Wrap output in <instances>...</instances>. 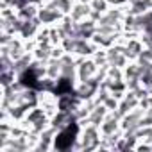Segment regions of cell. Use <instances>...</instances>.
Masks as SVG:
<instances>
[{
  "label": "cell",
  "mask_w": 152,
  "mask_h": 152,
  "mask_svg": "<svg viewBox=\"0 0 152 152\" xmlns=\"http://www.w3.org/2000/svg\"><path fill=\"white\" fill-rule=\"evenodd\" d=\"M63 16L64 15L57 7H54L50 2H43L39 6V9H38V20H39V23L43 27H54V25H57Z\"/></svg>",
  "instance_id": "obj_1"
},
{
  "label": "cell",
  "mask_w": 152,
  "mask_h": 152,
  "mask_svg": "<svg viewBox=\"0 0 152 152\" xmlns=\"http://www.w3.org/2000/svg\"><path fill=\"white\" fill-rule=\"evenodd\" d=\"M145 115V109L143 107H134L131 109L124 118H122V131L125 134H134L140 127H141V118Z\"/></svg>",
  "instance_id": "obj_2"
},
{
  "label": "cell",
  "mask_w": 152,
  "mask_h": 152,
  "mask_svg": "<svg viewBox=\"0 0 152 152\" xmlns=\"http://www.w3.org/2000/svg\"><path fill=\"white\" fill-rule=\"evenodd\" d=\"M99 70V64L93 61V57H77V81H88L95 77Z\"/></svg>",
  "instance_id": "obj_3"
},
{
  "label": "cell",
  "mask_w": 152,
  "mask_h": 152,
  "mask_svg": "<svg viewBox=\"0 0 152 152\" xmlns=\"http://www.w3.org/2000/svg\"><path fill=\"white\" fill-rule=\"evenodd\" d=\"M97 32V22L88 18V20H83L79 23H75V31H73V36L77 38H84V39H91Z\"/></svg>",
  "instance_id": "obj_4"
},
{
  "label": "cell",
  "mask_w": 152,
  "mask_h": 152,
  "mask_svg": "<svg viewBox=\"0 0 152 152\" xmlns=\"http://www.w3.org/2000/svg\"><path fill=\"white\" fill-rule=\"evenodd\" d=\"M41 23H39V20L38 18H34V20H23V25H22V31H20V38L23 39V41H27V39H36V36H38V32L41 31Z\"/></svg>",
  "instance_id": "obj_5"
},
{
  "label": "cell",
  "mask_w": 152,
  "mask_h": 152,
  "mask_svg": "<svg viewBox=\"0 0 152 152\" xmlns=\"http://www.w3.org/2000/svg\"><path fill=\"white\" fill-rule=\"evenodd\" d=\"M32 63H34L32 52H25L23 56H20L18 59H15V63H13V72L18 75V77H22L23 73H27V72L31 70Z\"/></svg>",
  "instance_id": "obj_6"
},
{
  "label": "cell",
  "mask_w": 152,
  "mask_h": 152,
  "mask_svg": "<svg viewBox=\"0 0 152 152\" xmlns=\"http://www.w3.org/2000/svg\"><path fill=\"white\" fill-rule=\"evenodd\" d=\"M143 48L145 47H143V43H141L140 38H129L127 43H125V47H124V54L127 56L129 61H136L140 57V54H141Z\"/></svg>",
  "instance_id": "obj_7"
},
{
  "label": "cell",
  "mask_w": 152,
  "mask_h": 152,
  "mask_svg": "<svg viewBox=\"0 0 152 152\" xmlns=\"http://www.w3.org/2000/svg\"><path fill=\"white\" fill-rule=\"evenodd\" d=\"M91 15V6L90 4H83V2H75L72 11H70V16L73 22H83V20H88Z\"/></svg>",
  "instance_id": "obj_8"
},
{
  "label": "cell",
  "mask_w": 152,
  "mask_h": 152,
  "mask_svg": "<svg viewBox=\"0 0 152 152\" xmlns=\"http://www.w3.org/2000/svg\"><path fill=\"white\" fill-rule=\"evenodd\" d=\"M107 107L104 106V104H97L93 109H91V113H90V116H88V124H93V125H100L102 122H104V118L107 116Z\"/></svg>",
  "instance_id": "obj_9"
},
{
  "label": "cell",
  "mask_w": 152,
  "mask_h": 152,
  "mask_svg": "<svg viewBox=\"0 0 152 152\" xmlns=\"http://www.w3.org/2000/svg\"><path fill=\"white\" fill-rule=\"evenodd\" d=\"M141 73H143V66L138 61H129V64L124 68V79H141Z\"/></svg>",
  "instance_id": "obj_10"
},
{
  "label": "cell",
  "mask_w": 152,
  "mask_h": 152,
  "mask_svg": "<svg viewBox=\"0 0 152 152\" xmlns=\"http://www.w3.org/2000/svg\"><path fill=\"white\" fill-rule=\"evenodd\" d=\"M38 9H39L38 4H23L18 7V16L22 20H34L38 18Z\"/></svg>",
  "instance_id": "obj_11"
},
{
  "label": "cell",
  "mask_w": 152,
  "mask_h": 152,
  "mask_svg": "<svg viewBox=\"0 0 152 152\" xmlns=\"http://www.w3.org/2000/svg\"><path fill=\"white\" fill-rule=\"evenodd\" d=\"M47 75H48V77H52V79H56V81L61 79V59L50 57L47 61Z\"/></svg>",
  "instance_id": "obj_12"
},
{
  "label": "cell",
  "mask_w": 152,
  "mask_h": 152,
  "mask_svg": "<svg viewBox=\"0 0 152 152\" xmlns=\"http://www.w3.org/2000/svg\"><path fill=\"white\" fill-rule=\"evenodd\" d=\"M116 38H118V36H107V34L95 32V36H93L91 39H93V43H95L99 48H109V47H113V45H115Z\"/></svg>",
  "instance_id": "obj_13"
},
{
  "label": "cell",
  "mask_w": 152,
  "mask_h": 152,
  "mask_svg": "<svg viewBox=\"0 0 152 152\" xmlns=\"http://www.w3.org/2000/svg\"><path fill=\"white\" fill-rule=\"evenodd\" d=\"M45 2H50L54 7H57L63 15H70L73 4H75V0H45Z\"/></svg>",
  "instance_id": "obj_14"
},
{
  "label": "cell",
  "mask_w": 152,
  "mask_h": 152,
  "mask_svg": "<svg viewBox=\"0 0 152 152\" xmlns=\"http://www.w3.org/2000/svg\"><path fill=\"white\" fill-rule=\"evenodd\" d=\"M18 79V75L13 72V70H7V72H0V86H9V84H13L15 81Z\"/></svg>",
  "instance_id": "obj_15"
},
{
  "label": "cell",
  "mask_w": 152,
  "mask_h": 152,
  "mask_svg": "<svg viewBox=\"0 0 152 152\" xmlns=\"http://www.w3.org/2000/svg\"><path fill=\"white\" fill-rule=\"evenodd\" d=\"M91 9L93 11H97V13H100V15H104L111 6H109V2H107V0H91Z\"/></svg>",
  "instance_id": "obj_16"
},
{
  "label": "cell",
  "mask_w": 152,
  "mask_h": 152,
  "mask_svg": "<svg viewBox=\"0 0 152 152\" xmlns=\"http://www.w3.org/2000/svg\"><path fill=\"white\" fill-rule=\"evenodd\" d=\"M104 106L107 107V111H116V109H118V106H120V100H118L116 97L109 95V97L104 100Z\"/></svg>",
  "instance_id": "obj_17"
},
{
  "label": "cell",
  "mask_w": 152,
  "mask_h": 152,
  "mask_svg": "<svg viewBox=\"0 0 152 152\" xmlns=\"http://www.w3.org/2000/svg\"><path fill=\"white\" fill-rule=\"evenodd\" d=\"M107 2H109V6H111V7H122V6H125V4H127L125 0H107Z\"/></svg>",
  "instance_id": "obj_18"
},
{
  "label": "cell",
  "mask_w": 152,
  "mask_h": 152,
  "mask_svg": "<svg viewBox=\"0 0 152 152\" xmlns=\"http://www.w3.org/2000/svg\"><path fill=\"white\" fill-rule=\"evenodd\" d=\"M75 2H83V4H91V0H75Z\"/></svg>",
  "instance_id": "obj_19"
},
{
  "label": "cell",
  "mask_w": 152,
  "mask_h": 152,
  "mask_svg": "<svg viewBox=\"0 0 152 152\" xmlns=\"http://www.w3.org/2000/svg\"><path fill=\"white\" fill-rule=\"evenodd\" d=\"M127 4H134V2H138V0H125Z\"/></svg>",
  "instance_id": "obj_20"
},
{
  "label": "cell",
  "mask_w": 152,
  "mask_h": 152,
  "mask_svg": "<svg viewBox=\"0 0 152 152\" xmlns=\"http://www.w3.org/2000/svg\"><path fill=\"white\" fill-rule=\"evenodd\" d=\"M148 91H150V95H152V88H150V90H148Z\"/></svg>",
  "instance_id": "obj_21"
}]
</instances>
